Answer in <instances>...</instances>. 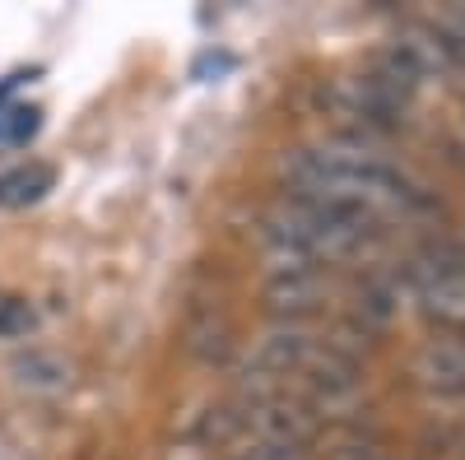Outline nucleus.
<instances>
[{"instance_id":"1","label":"nucleus","mask_w":465,"mask_h":460,"mask_svg":"<svg viewBox=\"0 0 465 460\" xmlns=\"http://www.w3.org/2000/svg\"><path fill=\"white\" fill-rule=\"evenodd\" d=\"M289 181H293V196L331 201V205L368 210V214L372 205H401L410 196L396 168H386L359 140H326V144L302 149L289 163Z\"/></svg>"},{"instance_id":"4","label":"nucleus","mask_w":465,"mask_h":460,"mask_svg":"<svg viewBox=\"0 0 465 460\" xmlns=\"http://www.w3.org/2000/svg\"><path fill=\"white\" fill-rule=\"evenodd\" d=\"M419 381L438 396H460L465 391V349L456 339H433L429 349L419 354Z\"/></svg>"},{"instance_id":"6","label":"nucleus","mask_w":465,"mask_h":460,"mask_svg":"<svg viewBox=\"0 0 465 460\" xmlns=\"http://www.w3.org/2000/svg\"><path fill=\"white\" fill-rule=\"evenodd\" d=\"M52 186V168H19L10 177H0V201L19 205V201H37Z\"/></svg>"},{"instance_id":"7","label":"nucleus","mask_w":465,"mask_h":460,"mask_svg":"<svg viewBox=\"0 0 465 460\" xmlns=\"http://www.w3.org/2000/svg\"><path fill=\"white\" fill-rule=\"evenodd\" d=\"M33 131H37V107H24V103L0 107V144H19Z\"/></svg>"},{"instance_id":"5","label":"nucleus","mask_w":465,"mask_h":460,"mask_svg":"<svg viewBox=\"0 0 465 460\" xmlns=\"http://www.w3.org/2000/svg\"><path fill=\"white\" fill-rule=\"evenodd\" d=\"M322 298V279L312 265H289V275L270 289V302L280 307V312H307Z\"/></svg>"},{"instance_id":"2","label":"nucleus","mask_w":465,"mask_h":460,"mask_svg":"<svg viewBox=\"0 0 465 460\" xmlns=\"http://www.w3.org/2000/svg\"><path fill=\"white\" fill-rule=\"evenodd\" d=\"M368 210H349V205H331V201H307V196H289L280 210H270L265 219V242L280 256H289L293 265H312V260H335L344 251L363 247L368 238Z\"/></svg>"},{"instance_id":"3","label":"nucleus","mask_w":465,"mask_h":460,"mask_svg":"<svg viewBox=\"0 0 465 460\" xmlns=\"http://www.w3.org/2000/svg\"><path fill=\"white\" fill-rule=\"evenodd\" d=\"M414 289L438 326H465V256L460 247H438L414 260Z\"/></svg>"},{"instance_id":"8","label":"nucleus","mask_w":465,"mask_h":460,"mask_svg":"<svg viewBox=\"0 0 465 460\" xmlns=\"http://www.w3.org/2000/svg\"><path fill=\"white\" fill-rule=\"evenodd\" d=\"M242 460H307L302 446H252Z\"/></svg>"}]
</instances>
